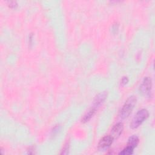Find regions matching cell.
I'll return each instance as SVG.
<instances>
[{"label": "cell", "instance_id": "cell-1", "mask_svg": "<svg viewBox=\"0 0 155 155\" xmlns=\"http://www.w3.org/2000/svg\"><path fill=\"white\" fill-rule=\"evenodd\" d=\"M136 97L134 96H131L126 100L119 114L122 119H125L130 114L136 103Z\"/></svg>", "mask_w": 155, "mask_h": 155}, {"label": "cell", "instance_id": "cell-2", "mask_svg": "<svg viewBox=\"0 0 155 155\" xmlns=\"http://www.w3.org/2000/svg\"><path fill=\"white\" fill-rule=\"evenodd\" d=\"M149 116V113L146 109H141L139 110L135 114L130 124V127L133 129L139 127L145 120H146Z\"/></svg>", "mask_w": 155, "mask_h": 155}, {"label": "cell", "instance_id": "cell-3", "mask_svg": "<svg viewBox=\"0 0 155 155\" xmlns=\"http://www.w3.org/2000/svg\"><path fill=\"white\" fill-rule=\"evenodd\" d=\"M151 87L152 82L151 78L146 77L144 78L140 86V91L143 95L150 97L151 93Z\"/></svg>", "mask_w": 155, "mask_h": 155}, {"label": "cell", "instance_id": "cell-4", "mask_svg": "<svg viewBox=\"0 0 155 155\" xmlns=\"http://www.w3.org/2000/svg\"><path fill=\"white\" fill-rule=\"evenodd\" d=\"M114 139L111 135H107L104 136L99 142L98 149L101 151H104V150L108 148L113 143Z\"/></svg>", "mask_w": 155, "mask_h": 155}, {"label": "cell", "instance_id": "cell-5", "mask_svg": "<svg viewBox=\"0 0 155 155\" xmlns=\"http://www.w3.org/2000/svg\"><path fill=\"white\" fill-rule=\"evenodd\" d=\"M107 96V93L106 91L101 92V93H99L97 95H96V96L95 97L94 101H93V107H91V108L96 111V110L99 107V106L105 100Z\"/></svg>", "mask_w": 155, "mask_h": 155}, {"label": "cell", "instance_id": "cell-6", "mask_svg": "<svg viewBox=\"0 0 155 155\" xmlns=\"http://www.w3.org/2000/svg\"><path fill=\"white\" fill-rule=\"evenodd\" d=\"M124 130V125L121 122H119L117 123L116 124H115L111 130V136L113 137V138L114 139H117L122 133V131Z\"/></svg>", "mask_w": 155, "mask_h": 155}, {"label": "cell", "instance_id": "cell-7", "mask_svg": "<svg viewBox=\"0 0 155 155\" xmlns=\"http://www.w3.org/2000/svg\"><path fill=\"white\" fill-rule=\"evenodd\" d=\"M139 141V137L136 135H133L128 139L127 146H129L134 149L138 145Z\"/></svg>", "mask_w": 155, "mask_h": 155}, {"label": "cell", "instance_id": "cell-8", "mask_svg": "<svg viewBox=\"0 0 155 155\" xmlns=\"http://www.w3.org/2000/svg\"><path fill=\"white\" fill-rule=\"evenodd\" d=\"M133 148L129 147V146H127L126 148H125L123 150H122L119 154H121V155H130V154H132L133 153Z\"/></svg>", "mask_w": 155, "mask_h": 155}, {"label": "cell", "instance_id": "cell-9", "mask_svg": "<svg viewBox=\"0 0 155 155\" xmlns=\"http://www.w3.org/2000/svg\"><path fill=\"white\" fill-rule=\"evenodd\" d=\"M128 82V79L127 77H124V78L122 79L121 82H122V84L123 85L126 84Z\"/></svg>", "mask_w": 155, "mask_h": 155}]
</instances>
